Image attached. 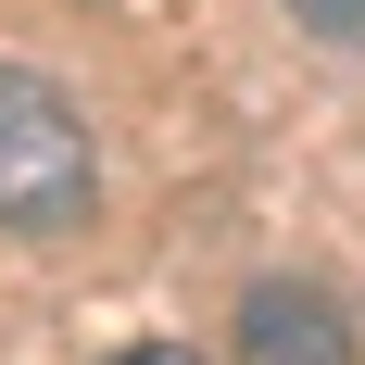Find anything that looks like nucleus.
Masks as SVG:
<instances>
[{
	"label": "nucleus",
	"instance_id": "f257e3e1",
	"mask_svg": "<svg viewBox=\"0 0 365 365\" xmlns=\"http://www.w3.org/2000/svg\"><path fill=\"white\" fill-rule=\"evenodd\" d=\"M88 189H101V164H88L76 101L38 63H0V227H76Z\"/></svg>",
	"mask_w": 365,
	"mask_h": 365
},
{
	"label": "nucleus",
	"instance_id": "7ed1b4c3",
	"mask_svg": "<svg viewBox=\"0 0 365 365\" xmlns=\"http://www.w3.org/2000/svg\"><path fill=\"white\" fill-rule=\"evenodd\" d=\"M302 38H365V0H290Z\"/></svg>",
	"mask_w": 365,
	"mask_h": 365
},
{
	"label": "nucleus",
	"instance_id": "f03ea898",
	"mask_svg": "<svg viewBox=\"0 0 365 365\" xmlns=\"http://www.w3.org/2000/svg\"><path fill=\"white\" fill-rule=\"evenodd\" d=\"M240 365H353V328H340L328 290H302V277H264L240 302Z\"/></svg>",
	"mask_w": 365,
	"mask_h": 365
},
{
	"label": "nucleus",
	"instance_id": "20e7f679",
	"mask_svg": "<svg viewBox=\"0 0 365 365\" xmlns=\"http://www.w3.org/2000/svg\"><path fill=\"white\" fill-rule=\"evenodd\" d=\"M113 365H202V353H177V340H139V353H113Z\"/></svg>",
	"mask_w": 365,
	"mask_h": 365
}]
</instances>
